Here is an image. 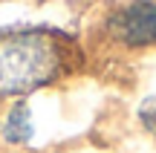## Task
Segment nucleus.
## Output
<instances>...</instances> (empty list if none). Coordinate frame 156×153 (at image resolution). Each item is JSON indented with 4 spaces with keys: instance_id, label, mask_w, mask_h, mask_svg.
Here are the masks:
<instances>
[{
    "instance_id": "nucleus-1",
    "label": "nucleus",
    "mask_w": 156,
    "mask_h": 153,
    "mask_svg": "<svg viewBox=\"0 0 156 153\" xmlns=\"http://www.w3.org/2000/svg\"><path fill=\"white\" fill-rule=\"evenodd\" d=\"M75 67L73 40L52 29L0 32V101L61 81Z\"/></svg>"
},
{
    "instance_id": "nucleus-2",
    "label": "nucleus",
    "mask_w": 156,
    "mask_h": 153,
    "mask_svg": "<svg viewBox=\"0 0 156 153\" xmlns=\"http://www.w3.org/2000/svg\"><path fill=\"white\" fill-rule=\"evenodd\" d=\"M104 32L122 49H153L156 46V0H127L110 12Z\"/></svg>"
},
{
    "instance_id": "nucleus-3",
    "label": "nucleus",
    "mask_w": 156,
    "mask_h": 153,
    "mask_svg": "<svg viewBox=\"0 0 156 153\" xmlns=\"http://www.w3.org/2000/svg\"><path fill=\"white\" fill-rule=\"evenodd\" d=\"M32 133H35V124H32V113H29L26 101L12 104L9 113H6V119H3V127H0L3 142H9V144H26L29 139H32Z\"/></svg>"
},
{
    "instance_id": "nucleus-4",
    "label": "nucleus",
    "mask_w": 156,
    "mask_h": 153,
    "mask_svg": "<svg viewBox=\"0 0 156 153\" xmlns=\"http://www.w3.org/2000/svg\"><path fill=\"white\" fill-rule=\"evenodd\" d=\"M139 124L145 127V133H151L156 139V96H147L145 101L139 104Z\"/></svg>"
}]
</instances>
